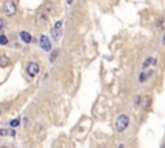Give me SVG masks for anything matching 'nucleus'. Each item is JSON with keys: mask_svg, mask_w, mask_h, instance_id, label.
<instances>
[{"mask_svg": "<svg viewBox=\"0 0 165 148\" xmlns=\"http://www.w3.org/2000/svg\"><path fill=\"white\" fill-rule=\"evenodd\" d=\"M10 64V59L7 56H0V67H7Z\"/></svg>", "mask_w": 165, "mask_h": 148, "instance_id": "nucleus-8", "label": "nucleus"}, {"mask_svg": "<svg viewBox=\"0 0 165 148\" xmlns=\"http://www.w3.org/2000/svg\"><path fill=\"white\" fill-rule=\"evenodd\" d=\"M4 12H5V14L9 16V17L14 16L16 12H17V5H16V3L12 1V0L7 1V3L4 4Z\"/></svg>", "mask_w": 165, "mask_h": 148, "instance_id": "nucleus-2", "label": "nucleus"}, {"mask_svg": "<svg viewBox=\"0 0 165 148\" xmlns=\"http://www.w3.org/2000/svg\"><path fill=\"white\" fill-rule=\"evenodd\" d=\"M0 135H12V136H14L16 131L14 130H5V129H1V130H0Z\"/></svg>", "mask_w": 165, "mask_h": 148, "instance_id": "nucleus-10", "label": "nucleus"}, {"mask_svg": "<svg viewBox=\"0 0 165 148\" xmlns=\"http://www.w3.org/2000/svg\"><path fill=\"white\" fill-rule=\"evenodd\" d=\"M57 57H58V50H53V52H52V56H50V62L56 61Z\"/></svg>", "mask_w": 165, "mask_h": 148, "instance_id": "nucleus-13", "label": "nucleus"}, {"mask_svg": "<svg viewBox=\"0 0 165 148\" xmlns=\"http://www.w3.org/2000/svg\"><path fill=\"white\" fill-rule=\"evenodd\" d=\"M156 27L160 30H165V17H160L156 22Z\"/></svg>", "mask_w": 165, "mask_h": 148, "instance_id": "nucleus-9", "label": "nucleus"}, {"mask_svg": "<svg viewBox=\"0 0 165 148\" xmlns=\"http://www.w3.org/2000/svg\"><path fill=\"white\" fill-rule=\"evenodd\" d=\"M40 45H41V49H43V50H45V52H49L52 49L50 40H49L46 36H41L40 37Z\"/></svg>", "mask_w": 165, "mask_h": 148, "instance_id": "nucleus-5", "label": "nucleus"}, {"mask_svg": "<svg viewBox=\"0 0 165 148\" xmlns=\"http://www.w3.org/2000/svg\"><path fill=\"white\" fill-rule=\"evenodd\" d=\"M8 44V37L5 35H0V45H7Z\"/></svg>", "mask_w": 165, "mask_h": 148, "instance_id": "nucleus-12", "label": "nucleus"}, {"mask_svg": "<svg viewBox=\"0 0 165 148\" xmlns=\"http://www.w3.org/2000/svg\"><path fill=\"white\" fill-rule=\"evenodd\" d=\"M61 35H62V21H58L56 22L53 30H52V37L54 40H58L61 37Z\"/></svg>", "mask_w": 165, "mask_h": 148, "instance_id": "nucleus-4", "label": "nucleus"}, {"mask_svg": "<svg viewBox=\"0 0 165 148\" xmlns=\"http://www.w3.org/2000/svg\"><path fill=\"white\" fill-rule=\"evenodd\" d=\"M163 43L165 44V35H164V39H163Z\"/></svg>", "mask_w": 165, "mask_h": 148, "instance_id": "nucleus-17", "label": "nucleus"}, {"mask_svg": "<svg viewBox=\"0 0 165 148\" xmlns=\"http://www.w3.org/2000/svg\"><path fill=\"white\" fill-rule=\"evenodd\" d=\"M20 36H21V40H22V41H23V43H26V44L31 43V40H32L31 35H30L29 32H26V31H22L21 34H20Z\"/></svg>", "mask_w": 165, "mask_h": 148, "instance_id": "nucleus-7", "label": "nucleus"}, {"mask_svg": "<svg viewBox=\"0 0 165 148\" xmlns=\"http://www.w3.org/2000/svg\"><path fill=\"white\" fill-rule=\"evenodd\" d=\"M128 125H129V117L126 116V115H120V116H117L116 121H115V128H116V130L119 131V133L125 130V129L128 128Z\"/></svg>", "mask_w": 165, "mask_h": 148, "instance_id": "nucleus-1", "label": "nucleus"}, {"mask_svg": "<svg viewBox=\"0 0 165 148\" xmlns=\"http://www.w3.org/2000/svg\"><path fill=\"white\" fill-rule=\"evenodd\" d=\"M3 27H4V22H3V20H1V18H0V32H1Z\"/></svg>", "mask_w": 165, "mask_h": 148, "instance_id": "nucleus-16", "label": "nucleus"}, {"mask_svg": "<svg viewBox=\"0 0 165 148\" xmlns=\"http://www.w3.org/2000/svg\"><path fill=\"white\" fill-rule=\"evenodd\" d=\"M18 125H20V120H18V119H14V120L10 121V126H12V128H17Z\"/></svg>", "mask_w": 165, "mask_h": 148, "instance_id": "nucleus-14", "label": "nucleus"}, {"mask_svg": "<svg viewBox=\"0 0 165 148\" xmlns=\"http://www.w3.org/2000/svg\"><path fill=\"white\" fill-rule=\"evenodd\" d=\"M26 71H27V73H29V76L35 77V76L39 73L40 67H39V64H38L36 62H30V63L27 64V67H26Z\"/></svg>", "mask_w": 165, "mask_h": 148, "instance_id": "nucleus-3", "label": "nucleus"}, {"mask_svg": "<svg viewBox=\"0 0 165 148\" xmlns=\"http://www.w3.org/2000/svg\"><path fill=\"white\" fill-rule=\"evenodd\" d=\"M46 21H48V18H46V14H44V13H40V14H38V17H36V23L39 24V26H44V24L46 23Z\"/></svg>", "mask_w": 165, "mask_h": 148, "instance_id": "nucleus-6", "label": "nucleus"}, {"mask_svg": "<svg viewBox=\"0 0 165 148\" xmlns=\"http://www.w3.org/2000/svg\"><path fill=\"white\" fill-rule=\"evenodd\" d=\"M153 62H155V59H153V58H151V57H150V58H147V59H146V61H145V63H143V68L150 67V66L152 64Z\"/></svg>", "mask_w": 165, "mask_h": 148, "instance_id": "nucleus-11", "label": "nucleus"}, {"mask_svg": "<svg viewBox=\"0 0 165 148\" xmlns=\"http://www.w3.org/2000/svg\"><path fill=\"white\" fill-rule=\"evenodd\" d=\"M148 76H150V73H141V76H139V81H141V83H143V81H146V79L148 77Z\"/></svg>", "mask_w": 165, "mask_h": 148, "instance_id": "nucleus-15", "label": "nucleus"}]
</instances>
